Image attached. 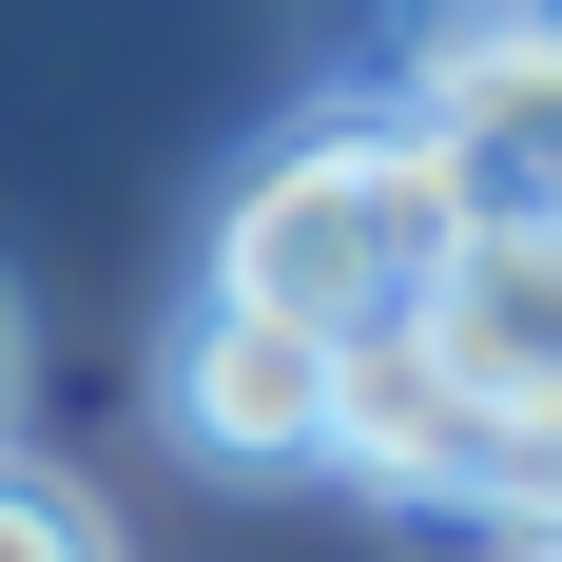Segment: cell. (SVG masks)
<instances>
[{
	"label": "cell",
	"instance_id": "6da1fadb",
	"mask_svg": "<svg viewBox=\"0 0 562 562\" xmlns=\"http://www.w3.org/2000/svg\"><path fill=\"white\" fill-rule=\"evenodd\" d=\"M447 252H465L447 156H427L407 116H311V136H272V156L233 175L194 291H233V311H272V330H311V349H389V330H427Z\"/></svg>",
	"mask_w": 562,
	"mask_h": 562
},
{
	"label": "cell",
	"instance_id": "7a4b0ae2",
	"mask_svg": "<svg viewBox=\"0 0 562 562\" xmlns=\"http://www.w3.org/2000/svg\"><path fill=\"white\" fill-rule=\"evenodd\" d=\"M407 136L447 156L465 233H562V20L543 0H465L407 58Z\"/></svg>",
	"mask_w": 562,
	"mask_h": 562
},
{
	"label": "cell",
	"instance_id": "3957f363",
	"mask_svg": "<svg viewBox=\"0 0 562 562\" xmlns=\"http://www.w3.org/2000/svg\"><path fill=\"white\" fill-rule=\"evenodd\" d=\"M156 407H175V447L214 465V485H311V465H349V349L272 330V311H233V291L175 311Z\"/></svg>",
	"mask_w": 562,
	"mask_h": 562
},
{
	"label": "cell",
	"instance_id": "277c9868",
	"mask_svg": "<svg viewBox=\"0 0 562 562\" xmlns=\"http://www.w3.org/2000/svg\"><path fill=\"white\" fill-rule=\"evenodd\" d=\"M427 349H447L485 407H543L562 427V233H465L447 291H427Z\"/></svg>",
	"mask_w": 562,
	"mask_h": 562
},
{
	"label": "cell",
	"instance_id": "5b68a950",
	"mask_svg": "<svg viewBox=\"0 0 562 562\" xmlns=\"http://www.w3.org/2000/svg\"><path fill=\"white\" fill-rule=\"evenodd\" d=\"M0 562H116L98 485H58V465H20V447H0Z\"/></svg>",
	"mask_w": 562,
	"mask_h": 562
},
{
	"label": "cell",
	"instance_id": "8992f818",
	"mask_svg": "<svg viewBox=\"0 0 562 562\" xmlns=\"http://www.w3.org/2000/svg\"><path fill=\"white\" fill-rule=\"evenodd\" d=\"M20 369H40V330H20V291H0V427H20Z\"/></svg>",
	"mask_w": 562,
	"mask_h": 562
},
{
	"label": "cell",
	"instance_id": "52a82bcc",
	"mask_svg": "<svg viewBox=\"0 0 562 562\" xmlns=\"http://www.w3.org/2000/svg\"><path fill=\"white\" fill-rule=\"evenodd\" d=\"M543 20H562V0H543Z\"/></svg>",
	"mask_w": 562,
	"mask_h": 562
},
{
	"label": "cell",
	"instance_id": "ba28073f",
	"mask_svg": "<svg viewBox=\"0 0 562 562\" xmlns=\"http://www.w3.org/2000/svg\"><path fill=\"white\" fill-rule=\"evenodd\" d=\"M543 562H562V543H543Z\"/></svg>",
	"mask_w": 562,
	"mask_h": 562
}]
</instances>
